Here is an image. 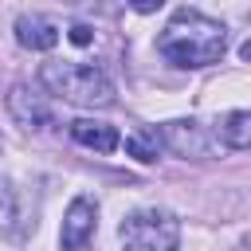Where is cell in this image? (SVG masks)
Segmentation results:
<instances>
[{
  "label": "cell",
  "mask_w": 251,
  "mask_h": 251,
  "mask_svg": "<svg viewBox=\"0 0 251 251\" xmlns=\"http://www.w3.org/2000/svg\"><path fill=\"white\" fill-rule=\"evenodd\" d=\"M157 51L173 63V67H184V71H196V67H212L224 59L227 51V27L196 8H180L165 31L157 35Z\"/></svg>",
  "instance_id": "obj_1"
},
{
  "label": "cell",
  "mask_w": 251,
  "mask_h": 251,
  "mask_svg": "<svg viewBox=\"0 0 251 251\" xmlns=\"http://www.w3.org/2000/svg\"><path fill=\"white\" fill-rule=\"evenodd\" d=\"M39 82L47 94L71 102V106H82V110H106L114 106L118 90L110 82V75L94 63H43L39 67Z\"/></svg>",
  "instance_id": "obj_2"
},
{
  "label": "cell",
  "mask_w": 251,
  "mask_h": 251,
  "mask_svg": "<svg viewBox=\"0 0 251 251\" xmlns=\"http://www.w3.org/2000/svg\"><path fill=\"white\" fill-rule=\"evenodd\" d=\"M118 239H122V251H176L180 220L165 208H141L122 220Z\"/></svg>",
  "instance_id": "obj_3"
},
{
  "label": "cell",
  "mask_w": 251,
  "mask_h": 251,
  "mask_svg": "<svg viewBox=\"0 0 251 251\" xmlns=\"http://www.w3.org/2000/svg\"><path fill=\"white\" fill-rule=\"evenodd\" d=\"M161 145L176 157H192V161H204L212 157L216 149V133L192 118H176V122H165L161 126Z\"/></svg>",
  "instance_id": "obj_4"
},
{
  "label": "cell",
  "mask_w": 251,
  "mask_h": 251,
  "mask_svg": "<svg viewBox=\"0 0 251 251\" xmlns=\"http://www.w3.org/2000/svg\"><path fill=\"white\" fill-rule=\"evenodd\" d=\"M8 114H12L24 129H31V133L55 126V106H51V98L39 94V90L27 86V82H16V86L8 90Z\"/></svg>",
  "instance_id": "obj_5"
},
{
  "label": "cell",
  "mask_w": 251,
  "mask_h": 251,
  "mask_svg": "<svg viewBox=\"0 0 251 251\" xmlns=\"http://www.w3.org/2000/svg\"><path fill=\"white\" fill-rule=\"evenodd\" d=\"M94 227H98V200L86 196V192H78V196L67 204V212H63L59 247H63V251H82V247L90 243Z\"/></svg>",
  "instance_id": "obj_6"
},
{
  "label": "cell",
  "mask_w": 251,
  "mask_h": 251,
  "mask_svg": "<svg viewBox=\"0 0 251 251\" xmlns=\"http://www.w3.org/2000/svg\"><path fill=\"white\" fill-rule=\"evenodd\" d=\"M16 43L27 51H51L59 43V24L39 16V12H24L16 20Z\"/></svg>",
  "instance_id": "obj_7"
},
{
  "label": "cell",
  "mask_w": 251,
  "mask_h": 251,
  "mask_svg": "<svg viewBox=\"0 0 251 251\" xmlns=\"http://www.w3.org/2000/svg\"><path fill=\"white\" fill-rule=\"evenodd\" d=\"M71 141L82 145V149H94V153H114L122 145L118 129L110 122H94V118H78L71 122Z\"/></svg>",
  "instance_id": "obj_8"
},
{
  "label": "cell",
  "mask_w": 251,
  "mask_h": 251,
  "mask_svg": "<svg viewBox=\"0 0 251 251\" xmlns=\"http://www.w3.org/2000/svg\"><path fill=\"white\" fill-rule=\"evenodd\" d=\"M216 137L227 145V149H239L247 153L251 149V110H231L216 122Z\"/></svg>",
  "instance_id": "obj_9"
},
{
  "label": "cell",
  "mask_w": 251,
  "mask_h": 251,
  "mask_svg": "<svg viewBox=\"0 0 251 251\" xmlns=\"http://www.w3.org/2000/svg\"><path fill=\"white\" fill-rule=\"evenodd\" d=\"M157 129H137V133H129L126 137V153L129 157H137L141 165H153L157 161Z\"/></svg>",
  "instance_id": "obj_10"
},
{
  "label": "cell",
  "mask_w": 251,
  "mask_h": 251,
  "mask_svg": "<svg viewBox=\"0 0 251 251\" xmlns=\"http://www.w3.org/2000/svg\"><path fill=\"white\" fill-rule=\"evenodd\" d=\"M12 224H16V192H12V184L0 176V235H8Z\"/></svg>",
  "instance_id": "obj_11"
},
{
  "label": "cell",
  "mask_w": 251,
  "mask_h": 251,
  "mask_svg": "<svg viewBox=\"0 0 251 251\" xmlns=\"http://www.w3.org/2000/svg\"><path fill=\"white\" fill-rule=\"evenodd\" d=\"M67 39H71L75 47H90V43H94V27H90V24H71Z\"/></svg>",
  "instance_id": "obj_12"
},
{
  "label": "cell",
  "mask_w": 251,
  "mask_h": 251,
  "mask_svg": "<svg viewBox=\"0 0 251 251\" xmlns=\"http://www.w3.org/2000/svg\"><path fill=\"white\" fill-rule=\"evenodd\" d=\"M161 4H165V0H129V8H133V12H141V16H149V12H157Z\"/></svg>",
  "instance_id": "obj_13"
},
{
  "label": "cell",
  "mask_w": 251,
  "mask_h": 251,
  "mask_svg": "<svg viewBox=\"0 0 251 251\" xmlns=\"http://www.w3.org/2000/svg\"><path fill=\"white\" fill-rule=\"evenodd\" d=\"M239 59H243V63H251V39H247V43L239 47Z\"/></svg>",
  "instance_id": "obj_14"
}]
</instances>
